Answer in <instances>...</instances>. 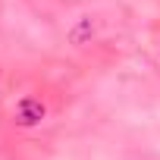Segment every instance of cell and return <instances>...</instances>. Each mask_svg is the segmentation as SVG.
Returning a JSON list of instances; mask_svg holds the SVG:
<instances>
[{"label":"cell","mask_w":160,"mask_h":160,"mask_svg":"<svg viewBox=\"0 0 160 160\" xmlns=\"http://www.w3.org/2000/svg\"><path fill=\"white\" fill-rule=\"evenodd\" d=\"M16 122L19 126H38L44 116H47V107L38 101V98H22L19 104H16Z\"/></svg>","instance_id":"cell-1"}]
</instances>
